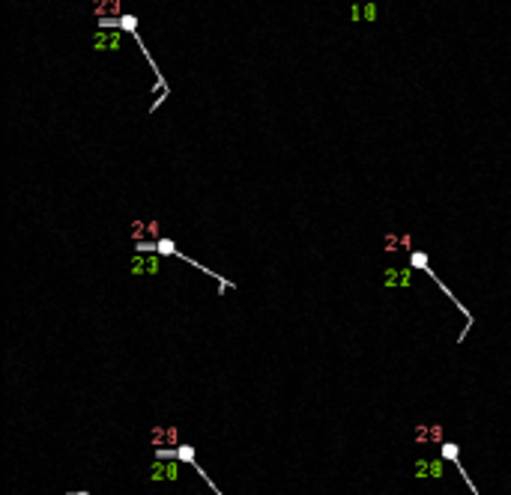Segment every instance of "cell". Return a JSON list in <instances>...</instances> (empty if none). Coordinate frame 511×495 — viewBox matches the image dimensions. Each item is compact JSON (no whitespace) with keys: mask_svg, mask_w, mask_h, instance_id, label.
<instances>
[{"mask_svg":"<svg viewBox=\"0 0 511 495\" xmlns=\"http://www.w3.org/2000/svg\"><path fill=\"white\" fill-rule=\"evenodd\" d=\"M410 245H413V239H410L406 233H389L386 239H383V248H386L389 254H395L398 248H404V251H406Z\"/></svg>","mask_w":511,"mask_h":495,"instance_id":"1","label":"cell"},{"mask_svg":"<svg viewBox=\"0 0 511 495\" xmlns=\"http://www.w3.org/2000/svg\"><path fill=\"white\" fill-rule=\"evenodd\" d=\"M416 439L424 442V439H431V442H442V429L440 427H419L416 429Z\"/></svg>","mask_w":511,"mask_h":495,"instance_id":"2","label":"cell"},{"mask_svg":"<svg viewBox=\"0 0 511 495\" xmlns=\"http://www.w3.org/2000/svg\"><path fill=\"white\" fill-rule=\"evenodd\" d=\"M120 45V33H99L96 48H117Z\"/></svg>","mask_w":511,"mask_h":495,"instance_id":"3","label":"cell"}]
</instances>
